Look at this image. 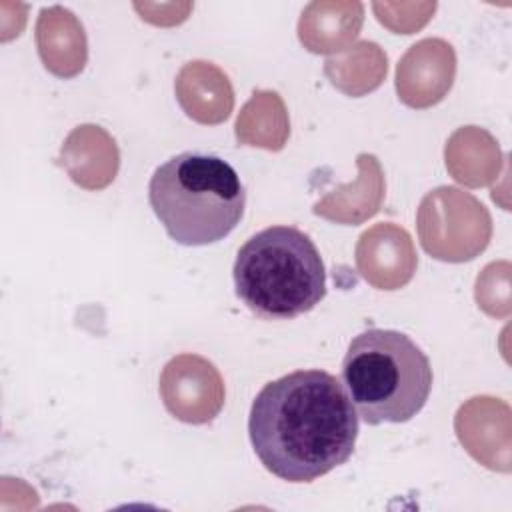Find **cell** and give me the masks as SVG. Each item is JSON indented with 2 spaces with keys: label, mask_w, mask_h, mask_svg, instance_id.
I'll use <instances>...</instances> for the list:
<instances>
[{
  "label": "cell",
  "mask_w": 512,
  "mask_h": 512,
  "mask_svg": "<svg viewBox=\"0 0 512 512\" xmlns=\"http://www.w3.org/2000/svg\"><path fill=\"white\" fill-rule=\"evenodd\" d=\"M444 154L448 172L466 186H484L498 174V144L482 128H458L446 142Z\"/></svg>",
  "instance_id": "obj_15"
},
{
  "label": "cell",
  "mask_w": 512,
  "mask_h": 512,
  "mask_svg": "<svg viewBox=\"0 0 512 512\" xmlns=\"http://www.w3.org/2000/svg\"><path fill=\"white\" fill-rule=\"evenodd\" d=\"M342 380L366 424H400L424 408L432 390V368L422 348L404 332L368 328L348 344Z\"/></svg>",
  "instance_id": "obj_4"
},
{
  "label": "cell",
  "mask_w": 512,
  "mask_h": 512,
  "mask_svg": "<svg viewBox=\"0 0 512 512\" xmlns=\"http://www.w3.org/2000/svg\"><path fill=\"white\" fill-rule=\"evenodd\" d=\"M236 296L264 320H290L326 296V270L316 244L294 226L250 236L232 268Z\"/></svg>",
  "instance_id": "obj_3"
},
{
  "label": "cell",
  "mask_w": 512,
  "mask_h": 512,
  "mask_svg": "<svg viewBox=\"0 0 512 512\" xmlns=\"http://www.w3.org/2000/svg\"><path fill=\"white\" fill-rule=\"evenodd\" d=\"M160 398L166 410L186 424L212 422L226 398L218 368L198 354H178L160 374Z\"/></svg>",
  "instance_id": "obj_6"
},
{
  "label": "cell",
  "mask_w": 512,
  "mask_h": 512,
  "mask_svg": "<svg viewBox=\"0 0 512 512\" xmlns=\"http://www.w3.org/2000/svg\"><path fill=\"white\" fill-rule=\"evenodd\" d=\"M364 22L360 2H312L298 22V38L316 54L344 52L358 36Z\"/></svg>",
  "instance_id": "obj_13"
},
{
  "label": "cell",
  "mask_w": 512,
  "mask_h": 512,
  "mask_svg": "<svg viewBox=\"0 0 512 512\" xmlns=\"http://www.w3.org/2000/svg\"><path fill=\"white\" fill-rule=\"evenodd\" d=\"M504 402L490 396H476L470 398L466 404L460 406L454 424H468L482 428L484 432L474 434L466 440H462V446L484 466L492 470L508 472L510 466L498 456L496 442L508 444V432H510V410L508 404L500 410ZM510 446V444H508Z\"/></svg>",
  "instance_id": "obj_14"
},
{
  "label": "cell",
  "mask_w": 512,
  "mask_h": 512,
  "mask_svg": "<svg viewBox=\"0 0 512 512\" xmlns=\"http://www.w3.org/2000/svg\"><path fill=\"white\" fill-rule=\"evenodd\" d=\"M290 134V122L278 92L254 90L236 120L238 146L282 150Z\"/></svg>",
  "instance_id": "obj_16"
},
{
  "label": "cell",
  "mask_w": 512,
  "mask_h": 512,
  "mask_svg": "<svg viewBox=\"0 0 512 512\" xmlns=\"http://www.w3.org/2000/svg\"><path fill=\"white\" fill-rule=\"evenodd\" d=\"M422 248L442 262L476 258L490 242L492 218L486 206L456 186L428 192L416 214Z\"/></svg>",
  "instance_id": "obj_5"
},
{
  "label": "cell",
  "mask_w": 512,
  "mask_h": 512,
  "mask_svg": "<svg viewBox=\"0 0 512 512\" xmlns=\"http://www.w3.org/2000/svg\"><path fill=\"white\" fill-rule=\"evenodd\" d=\"M358 274L378 290L406 286L418 266L410 234L394 222H378L364 230L354 252Z\"/></svg>",
  "instance_id": "obj_8"
},
{
  "label": "cell",
  "mask_w": 512,
  "mask_h": 512,
  "mask_svg": "<svg viewBox=\"0 0 512 512\" xmlns=\"http://www.w3.org/2000/svg\"><path fill=\"white\" fill-rule=\"evenodd\" d=\"M38 54L54 76L72 78L86 64V34L80 20L62 6L42 8L36 22Z\"/></svg>",
  "instance_id": "obj_12"
},
{
  "label": "cell",
  "mask_w": 512,
  "mask_h": 512,
  "mask_svg": "<svg viewBox=\"0 0 512 512\" xmlns=\"http://www.w3.org/2000/svg\"><path fill=\"white\" fill-rule=\"evenodd\" d=\"M174 90L186 116L200 124L224 122L234 106L232 84L212 62L192 60L184 64L176 76Z\"/></svg>",
  "instance_id": "obj_11"
},
{
  "label": "cell",
  "mask_w": 512,
  "mask_h": 512,
  "mask_svg": "<svg viewBox=\"0 0 512 512\" xmlns=\"http://www.w3.org/2000/svg\"><path fill=\"white\" fill-rule=\"evenodd\" d=\"M148 200L174 242L206 246L226 238L242 220L246 190L226 160L188 150L154 170Z\"/></svg>",
  "instance_id": "obj_2"
},
{
  "label": "cell",
  "mask_w": 512,
  "mask_h": 512,
  "mask_svg": "<svg viewBox=\"0 0 512 512\" xmlns=\"http://www.w3.org/2000/svg\"><path fill=\"white\" fill-rule=\"evenodd\" d=\"M248 434L268 472L286 482H312L352 456L358 414L336 376L296 370L256 394Z\"/></svg>",
  "instance_id": "obj_1"
},
{
  "label": "cell",
  "mask_w": 512,
  "mask_h": 512,
  "mask_svg": "<svg viewBox=\"0 0 512 512\" xmlns=\"http://www.w3.org/2000/svg\"><path fill=\"white\" fill-rule=\"evenodd\" d=\"M388 70V58L376 42L362 40L324 62V74L340 92L358 98L376 90Z\"/></svg>",
  "instance_id": "obj_17"
},
{
  "label": "cell",
  "mask_w": 512,
  "mask_h": 512,
  "mask_svg": "<svg viewBox=\"0 0 512 512\" xmlns=\"http://www.w3.org/2000/svg\"><path fill=\"white\" fill-rule=\"evenodd\" d=\"M358 176L350 184H340L318 202L312 212L336 224H362L372 218L384 200V172L374 154L362 152L356 156Z\"/></svg>",
  "instance_id": "obj_9"
},
{
  "label": "cell",
  "mask_w": 512,
  "mask_h": 512,
  "mask_svg": "<svg viewBox=\"0 0 512 512\" xmlns=\"http://www.w3.org/2000/svg\"><path fill=\"white\" fill-rule=\"evenodd\" d=\"M456 54L442 38H424L412 44L396 68L398 98L410 108H430L452 88Z\"/></svg>",
  "instance_id": "obj_7"
},
{
  "label": "cell",
  "mask_w": 512,
  "mask_h": 512,
  "mask_svg": "<svg viewBox=\"0 0 512 512\" xmlns=\"http://www.w3.org/2000/svg\"><path fill=\"white\" fill-rule=\"evenodd\" d=\"M60 164L80 188L100 190L116 178L120 154L114 138L106 130L84 124L74 128L64 140Z\"/></svg>",
  "instance_id": "obj_10"
}]
</instances>
